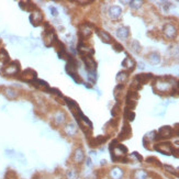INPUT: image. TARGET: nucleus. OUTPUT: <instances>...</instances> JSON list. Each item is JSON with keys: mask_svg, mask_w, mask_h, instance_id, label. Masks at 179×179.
Here are the masks:
<instances>
[{"mask_svg": "<svg viewBox=\"0 0 179 179\" xmlns=\"http://www.w3.org/2000/svg\"><path fill=\"white\" fill-rule=\"evenodd\" d=\"M154 150H156L159 153L164 154V155H171V152H173V146H171V143L168 142H163V143H159V144H156L154 146Z\"/></svg>", "mask_w": 179, "mask_h": 179, "instance_id": "obj_1", "label": "nucleus"}, {"mask_svg": "<svg viewBox=\"0 0 179 179\" xmlns=\"http://www.w3.org/2000/svg\"><path fill=\"white\" fill-rule=\"evenodd\" d=\"M173 134V129L171 127H162L157 132V135H156V141L158 140H163V139H169L171 137Z\"/></svg>", "mask_w": 179, "mask_h": 179, "instance_id": "obj_2", "label": "nucleus"}, {"mask_svg": "<svg viewBox=\"0 0 179 179\" xmlns=\"http://www.w3.org/2000/svg\"><path fill=\"white\" fill-rule=\"evenodd\" d=\"M86 159V156H85V152L81 147H77L74 150V154H73V160L76 165H80L85 162Z\"/></svg>", "mask_w": 179, "mask_h": 179, "instance_id": "obj_3", "label": "nucleus"}, {"mask_svg": "<svg viewBox=\"0 0 179 179\" xmlns=\"http://www.w3.org/2000/svg\"><path fill=\"white\" fill-rule=\"evenodd\" d=\"M109 175L112 179H122L123 176H124V171L119 167V166H114V167L110 169Z\"/></svg>", "mask_w": 179, "mask_h": 179, "instance_id": "obj_4", "label": "nucleus"}, {"mask_svg": "<svg viewBox=\"0 0 179 179\" xmlns=\"http://www.w3.org/2000/svg\"><path fill=\"white\" fill-rule=\"evenodd\" d=\"M177 31H176V28L173 25V24L168 23V24H165L164 26V34L167 36L168 39H174L175 38V35H176Z\"/></svg>", "mask_w": 179, "mask_h": 179, "instance_id": "obj_5", "label": "nucleus"}, {"mask_svg": "<svg viewBox=\"0 0 179 179\" xmlns=\"http://www.w3.org/2000/svg\"><path fill=\"white\" fill-rule=\"evenodd\" d=\"M131 127L127 123H125L122 127V131L120 133V135H119V140H125V139H129L131 136Z\"/></svg>", "mask_w": 179, "mask_h": 179, "instance_id": "obj_6", "label": "nucleus"}, {"mask_svg": "<svg viewBox=\"0 0 179 179\" xmlns=\"http://www.w3.org/2000/svg\"><path fill=\"white\" fill-rule=\"evenodd\" d=\"M152 78H153V74H139L135 77V80L139 84H145V83H147Z\"/></svg>", "mask_w": 179, "mask_h": 179, "instance_id": "obj_7", "label": "nucleus"}, {"mask_svg": "<svg viewBox=\"0 0 179 179\" xmlns=\"http://www.w3.org/2000/svg\"><path fill=\"white\" fill-rule=\"evenodd\" d=\"M3 72L6 73L7 75H15L19 72V66H17L15 63H11L10 65H8L7 67H5Z\"/></svg>", "mask_w": 179, "mask_h": 179, "instance_id": "obj_8", "label": "nucleus"}, {"mask_svg": "<svg viewBox=\"0 0 179 179\" xmlns=\"http://www.w3.org/2000/svg\"><path fill=\"white\" fill-rule=\"evenodd\" d=\"M22 78L25 79V80L33 81L35 78H36V73L32 69H26V70H24L23 74H22Z\"/></svg>", "mask_w": 179, "mask_h": 179, "instance_id": "obj_9", "label": "nucleus"}, {"mask_svg": "<svg viewBox=\"0 0 179 179\" xmlns=\"http://www.w3.org/2000/svg\"><path fill=\"white\" fill-rule=\"evenodd\" d=\"M121 13H122L121 8H120V7H118V6L111 7V8H110V10H109L110 17L113 18V19H117V18H119L120 15H121Z\"/></svg>", "mask_w": 179, "mask_h": 179, "instance_id": "obj_10", "label": "nucleus"}, {"mask_svg": "<svg viewBox=\"0 0 179 179\" xmlns=\"http://www.w3.org/2000/svg\"><path fill=\"white\" fill-rule=\"evenodd\" d=\"M98 35L101 38V40L103 41L104 43H112V38L110 36L109 33H107L103 30H98Z\"/></svg>", "mask_w": 179, "mask_h": 179, "instance_id": "obj_11", "label": "nucleus"}, {"mask_svg": "<svg viewBox=\"0 0 179 179\" xmlns=\"http://www.w3.org/2000/svg\"><path fill=\"white\" fill-rule=\"evenodd\" d=\"M148 176V174L144 169H137L133 174V179H146Z\"/></svg>", "mask_w": 179, "mask_h": 179, "instance_id": "obj_12", "label": "nucleus"}, {"mask_svg": "<svg viewBox=\"0 0 179 179\" xmlns=\"http://www.w3.org/2000/svg\"><path fill=\"white\" fill-rule=\"evenodd\" d=\"M30 20H31V22L34 24V25H38L41 22V20H42V15H41V12L40 11L33 12L31 15V17H30Z\"/></svg>", "mask_w": 179, "mask_h": 179, "instance_id": "obj_13", "label": "nucleus"}, {"mask_svg": "<svg viewBox=\"0 0 179 179\" xmlns=\"http://www.w3.org/2000/svg\"><path fill=\"white\" fill-rule=\"evenodd\" d=\"M122 66L127 68L129 70H133L134 69V67H135V62L133 61L131 57H127L124 61L122 62Z\"/></svg>", "mask_w": 179, "mask_h": 179, "instance_id": "obj_14", "label": "nucleus"}, {"mask_svg": "<svg viewBox=\"0 0 179 179\" xmlns=\"http://www.w3.org/2000/svg\"><path fill=\"white\" fill-rule=\"evenodd\" d=\"M130 34V29L127 28V26H123V28H120V29L117 31V35H118L120 39H127Z\"/></svg>", "mask_w": 179, "mask_h": 179, "instance_id": "obj_15", "label": "nucleus"}, {"mask_svg": "<svg viewBox=\"0 0 179 179\" xmlns=\"http://www.w3.org/2000/svg\"><path fill=\"white\" fill-rule=\"evenodd\" d=\"M148 61H150V64H153V65H156V64H158L159 61H160V58H159V54L156 52L150 53L148 55Z\"/></svg>", "mask_w": 179, "mask_h": 179, "instance_id": "obj_16", "label": "nucleus"}, {"mask_svg": "<svg viewBox=\"0 0 179 179\" xmlns=\"http://www.w3.org/2000/svg\"><path fill=\"white\" fill-rule=\"evenodd\" d=\"M106 141H107V136H98L96 139H93V141L90 142V144H91V146H99Z\"/></svg>", "mask_w": 179, "mask_h": 179, "instance_id": "obj_17", "label": "nucleus"}, {"mask_svg": "<svg viewBox=\"0 0 179 179\" xmlns=\"http://www.w3.org/2000/svg\"><path fill=\"white\" fill-rule=\"evenodd\" d=\"M127 78H129V73L127 72H120L117 76V80L120 81L122 85L124 84L125 81L127 80Z\"/></svg>", "mask_w": 179, "mask_h": 179, "instance_id": "obj_18", "label": "nucleus"}, {"mask_svg": "<svg viewBox=\"0 0 179 179\" xmlns=\"http://www.w3.org/2000/svg\"><path fill=\"white\" fill-rule=\"evenodd\" d=\"M78 176V171L76 169H69V171H67L66 173V178L67 179H76Z\"/></svg>", "mask_w": 179, "mask_h": 179, "instance_id": "obj_19", "label": "nucleus"}, {"mask_svg": "<svg viewBox=\"0 0 179 179\" xmlns=\"http://www.w3.org/2000/svg\"><path fill=\"white\" fill-rule=\"evenodd\" d=\"M6 96L10 99H15L18 96V93L15 89H11V88H7L6 89Z\"/></svg>", "mask_w": 179, "mask_h": 179, "instance_id": "obj_20", "label": "nucleus"}, {"mask_svg": "<svg viewBox=\"0 0 179 179\" xmlns=\"http://www.w3.org/2000/svg\"><path fill=\"white\" fill-rule=\"evenodd\" d=\"M137 98H139V95H137V93H136L135 90H130V91L127 93V99H130V100H136Z\"/></svg>", "mask_w": 179, "mask_h": 179, "instance_id": "obj_21", "label": "nucleus"}, {"mask_svg": "<svg viewBox=\"0 0 179 179\" xmlns=\"http://www.w3.org/2000/svg\"><path fill=\"white\" fill-rule=\"evenodd\" d=\"M146 162L147 163H150V164H154V165H157L158 167H162L163 165L160 164V162H159L158 159L156 158V157H148V158H146Z\"/></svg>", "mask_w": 179, "mask_h": 179, "instance_id": "obj_22", "label": "nucleus"}, {"mask_svg": "<svg viewBox=\"0 0 179 179\" xmlns=\"http://www.w3.org/2000/svg\"><path fill=\"white\" fill-rule=\"evenodd\" d=\"M131 47H132V49L134 51V52H140V49H141V46H140V44L137 41H133L132 44H131Z\"/></svg>", "mask_w": 179, "mask_h": 179, "instance_id": "obj_23", "label": "nucleus"}, {"mask_svg": "<svg viewBox=\"0 0 179 179\" xmlns=\"http://www.w3.org/2000/svg\"><path fill=\"white\" fill-rule=\"evenodd\" d=\"M164 168L168 171V173H171V174H173V175H176V176H177V169H175L173 166H169V165H165Z\"/></svg>", "mask_w": 179, "mask_h": 179, "instance_id": "obj_24", "label": "nucleus"}, {"mask_svg": "<svg viewBox=\"0 0 179 179\" xmlns=\"http://www.w3.org/2000/svg\"><path fill=\"white\" fill-rule=\"evenodd\" d=\"M66 133H67V135H74V134L76 133V129L70 124L69 127H67L66 129Z\"/></svg>", "mask_w": 179, "mask_h": 179, "instance_id": "obj_25", "label": "nucleus"}, {"mask_svg": "<svg viewBox=\"0 0 179 179\" xmlns=\"http://www.w3.org/2000/svg\"><path fill=\"white\" fill-rule=\"evenodd\" d=\"M113 49H114V51H116V52H122V51H123V46H122L121 44H119V43L113 44Z\"/></svg>", "mask_w": 179, "mask_h": 179, "instance_id": "obj_26", "label": "nucleus"}, {"mask_svg": "<svg viewBox=\"0 0 179 179\" xmlns=\"http://www.w3.org/2000/svg\"><path fill=\"white\" fill-rule=\"evenodd\" d=\"M141 1H131L130 2V6L132 7V8H134V9H137V8H140L141 7Z\"/></svg>", "mask_w": 179, "mask_h": 179, "instance_id": "obj_27", "label": "nucleus"}, {"mask_svg": "<svg viewBox=\"0 0 179 179\" xmlns=\"http://www.w3.org/2000/svg\"><path fill=\"white\" fill-rule=\"evenodd\" d=\"M132 155L134 156V157H135V158L137 159L139 162H142V160H143V157H142V156L140 155V154L137 153V152H134V153H132Z\"/></svg>", "mask_w": 179, "mask_h": 179, "instance_id": "obj_28", "label": "nucleus"}, {"mask_svg": "<svg viewBox=\"0 0 179 179\" xmlns=\"http://www.w3.org/2000/svg\"><path fill=\"white\" fill-rule=\"evenodd\" d=\"M173 134L174 135H179V123L175 125V129H173Z\"/></svg>", "mask_w": 179, "mask_h": 179, "instance_id": "obj_29", "label": "nucleus"}, {"mask_svg": "<svg viewBox=\"0 0 179 179\" xmlns=\"http://www.w3.org/2000/svg\"><path fill=\"white\" fill-rule=\"evenodd\" d=\"M171 154H173L175 157H177V158H179V148H173V152H171Z\"/></svg>", "mask_w": 179, "mask_h": 179, "instance_id": "obj_30", "label": "nucleus"}, {"mask_svg": "<svg viewBox=\"0 0 179 179\" xmlns=\"http://www.w3.org/2000/svg\"><path fill=\"white\" fill-rule=\"evenodd\" d=\"M9 179H17V178H9Z\"/></svg>", "mask_w": 179, "mask_h": 179, "instance_id": "obj_31", "label": "nucleus"}]
</instances>
